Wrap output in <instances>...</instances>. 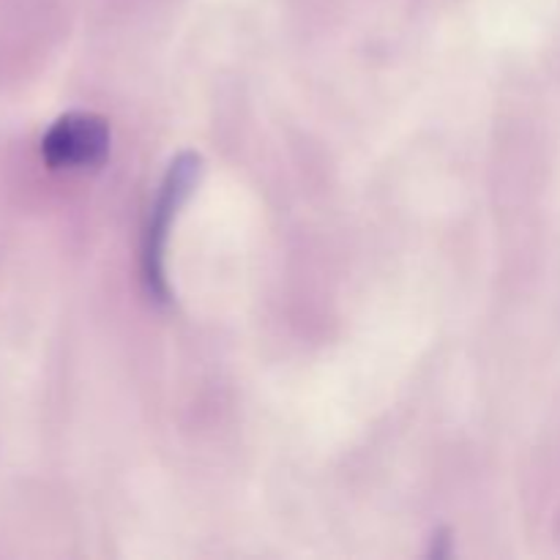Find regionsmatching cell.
Listing matches in <instances>:
<instances>
[{"instance_id": "6da1fadb", "label": "cell", "mask_w": 560, "mask_h": 560, "mask_svg": "<svg viewBox=\"0 0 560 560\" xmlns=\"http://www.w3.org/2000/svg\"><path fill=\"white\" fill-rule=\"evenodd\" d=\"M44 159L55 170H96L109 156V126L93 113H69L44 137Z\"/></svg>"}, {"instance_id": "7a4b0ae2", "label": "cell", "mask_w": 560, "mask_h": 560, "mask_svg": "<svg viewBox=\"0 0 560 560\" xmlns=\"http://www.w3.org/2000/svg\"><path fill=\"white\" fill-rule=\"evenodd\" d=\"M197 175H200V156L195 153H180L173 164H170V173L164 178L162 191H159L156 208L151 213V224H148V241H145V271L148 282L153 284L159 295H164V244H167V230L173 222L175 211L186 202V197L191 195L197 184Z\"/></svg>"}]
</instances>
